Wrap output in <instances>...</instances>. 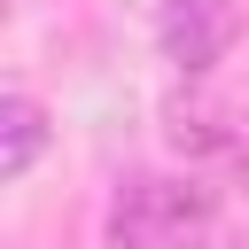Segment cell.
I'll return each mask as SVG.
<instances>
[{"label":"cell","mask_w":249,"mask_h":249,"mask_svg":"<svg viewBox=\"0 0 249 249\" xmlns=\"http://www.w3.org/2000/svg\"><path fill=\"white\" fill-rule=\"evenodd\" d=\"M163 132H171L179 156H233V148H241L233 124H226V109H218V101H195V93L163 109Z\"/></svg>","instance_id":"obj_3"},{"label":"cell","mask_w":249,"mask_h":249,"mask_svg":"<svg viewBox=\"0 0 249 249\" xmlns=\"http://www.w3.org/2000/svg\"><path fill=\"white\" fill-rule=\"evenodd\" d=\"M233 39H241L233 0H163V16H156V47H163V62L179 78H202Z\"/></svg>","instance_id":"obj_2"},{"label":"cell","mask_w":249,"mask_h":249,"mask_svg":"<svg viewBox=\"0 0 249 249\" xmlns=\"http://www.w3.org/2000/svg\"><path fill=\"white\" fill-rule=\"evenodd\" d=\"M39 148H47V109L31 93H8L0 101V179H23L39 163Z\"/></svg>","instance_id":"obj_4"},{"label":"cell","mask_w":249,"mask_h":249,"mask_svg":"<svg viewBox=\"0 0 249 249\" xmlns=\"http://www.w3.org/2000/svg\"><path fill=\"white\" fill-rule=\"evenodd\" d=\"M210 218H218V195L202 179L132 171L109 195V249H202Z\"/></svg>","instance_id":"obj_1"}]
</instances>
